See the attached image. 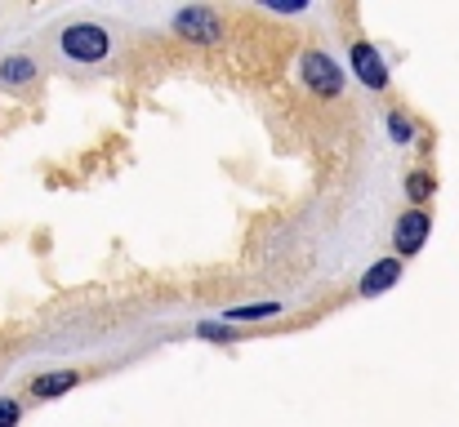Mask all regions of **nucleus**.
Listing matches in <instances>:
<instances>
[{
  "instance_id": "f257e3e1",
  "label": "nucleus",
  "mask_w": 459,
  "mask_h": 427,
  "mask_svg": "<svg viewBox=\"0 0 459 427\" xmlns=\"http://www.w3.org/2000/svg\"><path fill=\"white\" fill-rule=\"evenodd\" d=\"M58 49L72 58V63H103L112 54V36L108 27L99 22H72L63 36H58Z\"/></svg>"
},
{
  "instance_id": "f03ea898",
  "label": "nucleus",
  "mask_w": 459,
  "mask_h": 427,
  "mask_svg": "<svg viewBox=\"0 0 459 427\" xmlns=\"http://www.w3.org/2000/svg\"><path fill=\"white\" fill-rule=\"evenodd\" d=\"M174 31H178L183 40H192V45H214V40L223 36V18H219V9H210V4H187V9L174 13Z\"/></svg>"
},
{
  "instance_id": "7ed1b4c3",
  "label": "nucleus",
  "mask_w": 459,
  "mask_h": 427,
  "mask_svg": "<svg viewBox=\"0 0 459 427\" xmlns=\"http://www.w3.org/2000/svg\"><path fill=\"white\" fill-rule=\"evenodd\" d=\"M299 72H304V85L312 94H321V98H339L343 94V72H339V63L330 54L307 49L304 58H299Z\"/></svg>"
},
{
  "instance_id": "20e7f679",
  "label": "nucleus",
  "mask_w": 459,
  "mask_h": 427,
  "mask_svg": "<svg viewBox=\"0 0 459 427\" xmlns=\"http://www.w3.org/2000/svg\"><path fill=\"white\" fill-rule=\"evenodd\" d=\"M429 232H433V214H424V209H406V214H397V227H393L397 259L420 254V250H424V241H429Z\"/></svg>"
},
{
  "instance_id": "39448f33",
  "label": "nucleus",
  "mask_w": 459,
  "mask_h": 427,
  "mask_svg": "<svg viewBox=\"0 0 459 427\" xmlns=\"http://www.w3.org/2000/svg\"><path fill=\"white\" fill-rule=\"evenodd\" d=\"M348 58H352V76H357L366 90H384V85H388V63L379 58V49H375L370 40H357V45L348 49Z\"/></svg>"
},
{
  "instance_id": "423d86ee",
  "label": "nucleus",
  "mask_w": 459,
  "mask_h": 427,
  "mask_svg": "<svg viewBox=\"0 0 459 427\" xmlns=\"http://www.w3.org/2000/svg\"><path fill=\"white\" fill-rule=\"evenodd\" d=\"M397 281H402V259L393 254V259H379V263H370L357 289H361V298H379V294H388V289H393Z\"/></svg>"
},
{
  "instance_id": "0eeeda50",
  "label": "nucleus",
  "mask_w": 459,
  "mask_h": 427,
  "mask_svg": "<svg viewBox=\"0 0 459 427\" xmlns=\"http://www.w3.org/2000/svg\"><path fill=\"white\" fill-rule=\"evenodd\" d=\"M76 383H81L76 370H49V374H36V379H31V397H36V401H54V397L72 392Z\"/></svg>"
},
{
  "instance_id": "6e6552de",
  "label": "nucleus",
  "mask_w": 459,
  "mask_h": 427,
  "mask_svg": "<svg viewBox=\"0 0 459 427\" xmlns=\"http://www.w3.org/2000/svg\"><path fill=\"white\" fill-rule=\"evenodd\" d=\"M36 63L27 58V54H9V58H0V85H9V90H22V85H31L36 81Z\"/></svg>"
},
{
  "instance_id": "1a4fd4ad",
  "label": "nucleus",
  "mask_w": 459,
  "mask_h": 427,
  "mask_svg": "<svg viewBox=\"0 0 459 427\" xmlns=\"http://www.w3.org/2000/svg\"><path fill=\"white\" fill-rule=\"evenodd\" d=\"M433 174L429 169H415V174H406V196H411V209H424V201L433 196Z\"/></svg>"
},
{
  "instance_id": "9d476101",
  "label": "nucleus",
  "mask_w": 459,
  "mask_h": 427,
  "mask_svg": "<svg viewBox=\"0 0 459 427\" xmlns=\"http://www.w3.org/2000/svg\"><path fill=\"white\" fill-rule=\"evenodd\" d=\"M281 303H255V307H232L228 320H259V316H277Z\"/></svg>"
},
{
  "instance_id": "9b49d317",
  "label": "nucleus",
  "mask_w": 459,
  "mask_h": 427,
  "mask_svg": "<svg viewBox=\"0 0 459 427\" xmlns=\"http://www.w3.org/2000/svg\"><path fill=\"white\" fill-rule=\"evenodd\" d=\"M196 334H201V338H219V343L237 338V329H232V325H214V320H201V325H196Z\"/></svg>"
},
{
  "instance_id": "f8f14e48",
  "label": "nucleus",
  "mask_w": 459,
  "mask_h": 427,
  "mask_svg": "<svg viewBox=\"0 0 459 427\" xmlns=\"http://www.w3.org/2000/svg\"><path fill=\"white\" fill-rule=\"evenodd\" d=\"M388 134H393L397 142H411V139H415V130H411V121H406L402 112H393V116H388Z\"/></svg>"
},
{
  "instance_id": "ddd939ff",
  "label": "nucleus",
  "mask_w": 459,
  "mask_h": 427,
  "mask_svg": "<svg viewBox=\"0 0 459 427\" xmlns=\"http://www.w3.org/2000/svg\"><path fill=\"white\" fill-rule=\"evenodd\" d=\"M18 419H22L18 401H4V397H0V427H18Z\"/></svg>"
}]
</instances>
